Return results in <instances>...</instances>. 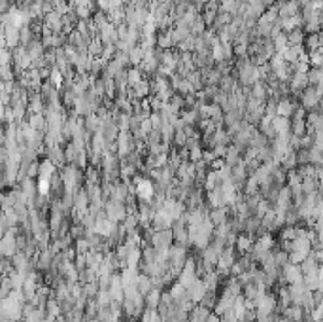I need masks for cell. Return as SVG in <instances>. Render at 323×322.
<instances>
[{
	"instance_id": "8d00e7d4",
	"label": "cell",
	"mask_w": 323,
	"mask_h": 322,
	"mask_svg": "<svg viewBox=\"0 0 323 322\" xmlns=\"http://www.w3.org/2000/svg\"><path fill=\"white\" fill-rule=\"evenodd\" d=\"M202 158H204L202 146H195L189 150V161H191V163H198V161H202Z\"/></svg>"
},
{
	"instance_id": "7a4b0ae2",
	"label": "cell",
	"mask_w": 323,
	"mask_h": 322,
	"mask_svg": "<svg viewBox=\"0 0 323 322\" xmlns=\"http://www.w3.org/2000/svg\"><path fill=\"white\" fill-rule=\"evenodd\" d=\"M104 212H106V218H110L112 222L119 224L127 218V205L125 203H119V201H113V199H108L104 203Z\"/></svg>"
},
{
	"instance_id": "f1b7e54d",
	"label": "cell",
	"mask_w": 323,
	"mask_h": 322,
	"mask_svg": "<svg viewBox=\"0 0 323 322\" xmlns=\"http://www.w3.org/2000/svg\"><path fill=\"white\" fill-rule=\"evenodd\" d=\"M274 42V47H276V53H283L287 47H289V42H287V32H281L276 38H272Z\"/></svg>"
},
{
	"instance_id": "8fae6325",
	"label": "cell",
	"mask_w": 323,
	"mask_h": 322,
	"mask_svg": "<svg viewBox=\"0 0 323 322\" xmlns=\"http://www.w3.org/2000/svg\"><path fill=\"white\" fill-rule=\"evenodd\" d=\"M250 97L252 99H257L261 103H267L268 101V88H267V82H257L253 84L250 88Z\"/></svg>"
},
{
	"instance_id": "44dd1931",
	"label": "cell",
	"mask_w": 323,
	"mask_h": 322,
	"mask_svg": "<svg viewBox=\"0 0 323 322\" xmlns=\"http://www.w3.org/2000/svg\"><path fill=\"white\" fill-rule=\"evenodd\" d=\"M308 84L316 88H323V67H312L308 70Z\"/></svg>"
},
{
	"instance_id": "ffe728a7",
	"label": "cell",
	"mask_w": 323,
	"mask_h": 322,
	"mask_svg": "<svg viewBox=\"0 0 323 322\" xmlns=\"http://www.w3.org/2000/svg\"><path fill=\"white\" fill-rule=\"evenodd\" d=\"M280 165L285 169V171H287V173H289V171H293V169H297V167H299V163H297V150L291 148V150H289V152L281 158Z\"/></svg>"
},
{
	"instance_id": "d590c367",
	"label": "cell",
	"mask_w": 323,
	"mask_h": 322,
	"mask_svg": "<svg viewBox=\"0 0 323 322\" xmlns=\"http://www.w3.org/2000/svg\"><path fill=\"white\" fill-rule=\"evenodd\" d=\"M115 53H117V46L104 44V49H102V55H100V57L104 59V61H112V59L115 57Z\"/></svg>"
},
{
	"instance_id": "2e32d148",
	"label": "cell",
	"mask_w": 323,
	"mask_h": 322,
	"mask_svg": "<svg viewBox=\"0 0 323 322\" xmlns=\"http://www.w3.org/2000/svg\"><path fill=\"white\" fill-rule=\"evenodd\" d=\"M57 167L55 163L51 160H42L40 161V175H38V178H53V176L57 175Z\"/></svg>"
},
{
	"instance_id": "52a82bcc",
	"label": "cell",
	"mask_w": 323,
	"mask_h": 322,
	"mask_svg": "<svg viewBox=\"0 0 323 322\" xmlns=\"http://www.w3.org/2000/svg\"><path fill=\"white\" fill-rule=\"evenodd\" d=\"M229 216H231V208L229 205L225 207H215V208H210V214H208V218L214 226H221V224H227L229 222Z\"/></svg>"
},
{
	"instance_id": "ac0fdd59",
	"label": "cell",
	"mask_w": 323,
	"mask_h": 322,
	"mask_svg": "<svg viewBox=\"0 0 323 322\" xmlns=\"http://www.w3.org/2000/svg\"><path fill=\"white\" fill-rule=\"evenodd\" d=\"M180 116H182L185 125H193V127H197L198 121L202 119L200 114H198V108H187V110H183Z\"/></svg>"
},
{
	"instance_id": "ba28073f",
	"label": "cell",
	"mask_w": 323,
	"mask_h": 322,
	"mask_svg": "<svg viewBox=\"0 0 323 322\" xmlns=\"http://www.w3.org/2000/svg\"><path fill=\"white\" fill-rule=\"evenodd\" d=\"M187 292H189V298H191V301H193V303H200V301H202V298H204L206 292H208V288H206V284H204V280H202V278H197V280L193 282V286H191V288H187Z\"/></svg>"
},
{
	"instance_id": "4316f807",
	"label": "cell",
	"mask_w": 323,
	"mask_h": 322,
	"mask_svg": "<svg viewBox=\"0 0 323 322\" xmlns=\"http://www.w3.org/2000/svg\"><path fill=\"white\" fill-rule=\"evenodd\" d=\"M129 57H130V65H132V67H140L144 57H146V51L142 49L140 46H136V47H132V49L129 51Z\"/></svg>"
},
{
	"instance_id": "8992f818",
	"label": "cell",
	"mask_w": 323,
	"mask_h": 322,
	"mask_svg": "<svg viewBox=\"0 0 323 322\" xmlns=\"http://www.w3.org/2000/svg\"><path fill=\"white\" fill-rule=\"evenodd\" d=\"M253 245H255V237L253 235L240 233L237 237V243H235V250H237V254L244 256V254H250L252 252Z\"/></svg>"
},
{
	"instance_id": "cb8c5ba5",
	"label": "cell",
	"mask_w": 323,
	"mask_h": 322,
	"mask_svg": "<svg viewBox=\"0 0 323 322\" xmlns=\"http://www.w3.org/2000/svg\"><path fill=\"white\" fill-rule=\"evenodd\" d=\"M161 296H163V290L153 288L151 292L146 296V307L148 309H159V305H161Z\"/></svg>"
},
{
	"instance_id": "9a60e30c",
	"label": "cell",
	"mask_w": 323,
	"mask_h": 322,
	"mask_svg": "<svg viewBox=\"0 0 323 322\" xmlns=\"http://www.w3.org/2000/svg\"><path fill=\"white\" fill-rule=\"evenodd\" d=\"M268 144H270V138H268V137H265L263 133H261L259 129H257V127H255V131L252 133V138H250V144H248V146L261 150V148H267Z\"/></svg>"
},
{
	"instance_id": "7c38bea8",
	"label": "cell",
	"mask_w": 323,
	"mask_h": 322,
	"mask_svg": "<svg viewBox=\"0 0 323 322\" xmlns=\"http://www.w3.org/2000/svg\"><path fill=\"white\" fill-rule=\"evenodd\" d=\"M47 160L53 161L57 167H65V163H66L65 150L61 146H47Z\"/></svg>"
},
{
	"instance_id": "836d02e7",
	"label": "cell",
	"mask_w": 323,
	"mask_h": 322,
	"mask_svg": "<svg viewBox=\"0 0 323 322\" xmlns=\"http://www.w3.org/2000/svg\"><path fill=\"white\" fill-rule=\"evenodd\" d=\"M187 140H189V137H187V133H185V129H182V131H176V133H174V146H176V148H185V144H187Z\"/></svg>"
},
{
	"instance_id": "277c9868",
	"label": "cell",
	"mask_w": 323,
	"mask_h": 322,
	"mask_svg": "<svg viewBox=\"0 0 323 322\" xmlns=\"http://www.w3.org/2000/svg\"><path fill=\"white\" fill-rule=\"evenodd\" d=\"M276 8H278L280 19H287V17H293V15L301 14V6H299L297 0H278L276 2Z\"/></svg>"
},
{
	"instance_id": "d6986e66",
	"label": "cell",
	"mask_w": 323,
	"mask_h": 322,
	"mask_svg": "<svg viewBox=\"0 0 323 322\" xmlns=\"http://www.w3.org/2000/svg\"><path fill=\"white\" fill-rule=\"evenodd\" d=\"M174 38H172V30L169 32H159V36H157V47L159 49H163V51H167V49H172L174 47Z\"/></svg>"
},
{
	"instance_id": "7402d4cb",
	"label": "cell",
	"mask_w": 323,
	"mask_h": 322,
	"mask_svg": "<svg viewBox=\"0 0 323 322\" xmlns=\"http://www.w3.org/2000/svg\"><path fill=\"white\" fill-rule=\"evenodd\" d=\"M136 284H138V292L144 294V296H148V294L153 290V280H151L150 275H146V273H140V275H138Z\"/></svg>"
},
{
	"instance_id": "f546056e",
	"label": "cell",
	"mask_w": 323,
	"mask_h": 322,
	"mask_svg": "<svg viewBox=\"0 0 323 322\" xmlns=\"http://www.w3.org/2000/svg\"><path fill=\"white\" fill-rule=\"evenodd\" d=\"M99 292H100L99 280H93V282H87V284H84V294L89 298V299H95V298L99 296Z\"/></svg>"
},
{
	"instance_id": "9c48e42d",
	"label": "cell",
	"mask_w": 323,
	"mask_h": 322,
	"mask_svg": "<svg viewBox=\"0 0 323 322\" xmlns=\"http://www.w3.org/2000/svg\"><path fill=\"white\" fill-rule=\"evenodd\" d=\"M43 23L53 30L55 34H61L63 32V15L59 12H51V14L43 15Z\"/></svg>"
},
{
	"instance_id": "d6a6232c",
	"label": "cell",
	"mask_w": 323,
	"mask_h": 322,
	"mask_svg": "<svg viewBox=\"0 0 323 322\" xmlns=\"http://www.w3.org/2000/svg\"><path fill=\"white\" fill-rule=\"evenodd\" d=\"M310 165H314L316 169L323 167V152H320L316 146L310 148Z\"/></svg>"
},
{
	"instance_id": "f35d334b",
	"label": "cell",
	"mask_w": 323,
	"mask_h": 322,
	"mask_svg": "<svg viewBox=\"0 0 323 322\" xmlns=\"http://www.w3.org/2000/svg\"><path fill=\"white\" fill-rule=\"evenodd\" d=\"M97 6H99V10L102 12H110V0H97Z\"/></svg>"
},
{
	"instance_id": "5b68a950",
	"label": "cell",
	"mask_w": 323,
	"mask_h": 322,
	"mask_svg": "<svg viewBox=\"0 0 323 322\" xmlns=\"http://www.w3.org/2000/svg\"><path fill=\"white\" fill-rule=\"evenodd\" d=\"M301 106V101L295 99V97H283L278 101V116H285V117H291L295 114V110Z\"/></svg>"
},
{
	"instance_id": "603a6c76",
	"label": "cell",
	"mask_w": 323,
	"mask_h": 322,
	"mask_svg": "<svg viewBox=\"0 0 323 322\" xmlns=\"http://www.w3.org/2000/svg\"><path fill=\"white\" fill-rule=\"evenodd\" d=\"M127 80H129V86H130V88L138 86L142 80H144V72H142L140 67H132V69H127Z\"/></svg>"
},
{
	"instance_id": "83f0119b",
	"label": "cell",
	"mask_w": 323,
	"mask_h": 322,
	"mask_svg": "<svg viewBox=\"0 0 323 322\" xmlns=\"http://www.w3.org/2000/svg\"><path fill=\"white\" fill-rule=\"evenodd\" d=\"M189 29H191V34H195V36H202L204 32H206V23H204V19H202V15H198L197 19L189 25Z\"/></svg>"
},
{
	"instance_id": "3957f363",
	"label": "cell",
	"mask_w": 323,
	"mask_h": 322,
	"mask_svg": "<svg viewBox=\"0 0 323 322\" xmlns=\"http://www.w3.org/2000/svg\"><path fill=\"white\" fill-rule=\"evenodd\" d=\"M151 245L157 250H169L174 245V233L172 230H161V231H153L151 237Z\"/></svg>"
},
{
	"instance_id": "1f68e13d",
	"label": "cell",
	"mask_w": 323,
	"mask_h": 322,
	"mask_svg": "<svg viewBox=\"0 0 323 322\" xmlns=\"http://www.w3.org/2000/svg\"><path fill=\"white\" fill-rule=\"evenodd\" d=\"M95 299H97V303H99L100 307H110L113 301V296L110 290H100L99 296H97Z\"/></svg>"
},
{
	"instance_id": "4dcf8cb0",
	"label": "cell",
	"mask_w": 323,
	"mask_h": 322,
	"mask_svg": "<svg viewBox=\"0 0 323 322\" xmlns=\"http://www.w3.org/2000/svg\"><path fill=\"white\" fill-rule=\"evenodd\" d=\"M102 49H104V42L100 40L99 36H95V38L89 42V55H93V57L102 55Z\"/></svg>"
},
{
	"instance_id": "6da1fadb",
	"label": "cell",
	"mask_w": 323,
	"mask_h": 322,
	"mask_svg": "<svg viewBox=\"0 0 323 322\" xmlns=\"http://www.w3.org/2000/svg\"><path fill=\"white\" fill-rule=\"evenodd\" d=\"M323 103V88H316V86H308L301 95V106L308 112H314L320 108Z\"/></svg>"
},
{
	"instance_id": "d4e9b609",
	"label": "cell",
	"mask_w": 323,
	"mask_h": 322,
	"mask_svg": "<svg viewBox=\"0 0 323 322\" xmlns=\"http://www.w3.org/2000/svg\"><path fill=\"white\" fill-rule=\"evenodd\" d=\"M242 191L246 193V197H248V195H255V193H259V191H261V184L257 182V178H255V176L250 175L248 176V180L244 182V188H242Z\"/></svg>"
},
{
	"instance_id": "5bb4252c",
	"label": "cell",
	"mask_w": 323,
	"mask_h": 322,
	"mask_svg": "<svg viewBox=\"0 0 323 322\" xmlns=\"http://www.w3.org/2000/svg\"><path fill=\"white\" fill-rule=\"evenodd\" d=\"M231 140H233V138H231L229 131L223 129V127H219V129H215V133H214V138H212L210 148H214V146H229V142H231Z\"/></svg>"
},
{
	"instance_id": "484cf974",
	"label": "cell",
	"mask_w": 323,
	"mask_h": 322,
	"mask_svg": "<svg viewBox=\"0 0 323 322\" xmlns=\"http://www.w3.org/2000/svg\"><path fill=\"white\" fill-rule=\"evenodd\" d=\"M19 34H21V46H28L32 40H36V38H34V29H32L30 23H28V25H23V27L19 29Z\"/></svg>"
},
{
	"instance_id": "4fadbf2b",
	"label": "cell",
	"mask_w": 323,
	"mask_h": 322,
	"mask_svg": "<svg viewBox=\"0 0 323 322\" xmlns=\"http://www.w3.org/2000/svg\"><path fill=\"white\" fill-rule=\"evenodd\" d=\"M306 30L304 29H295L291 32H287V42H289V47H297V46H304L306 42Z\"/></svg>"
},
{
	"instance_id": "74e56055",
	"label": "cell",
	"mask_w": 323,
	"mask_h": 322,
	"mask_svg": "<svg viewBox=\"0 0 323 322\" xmlns=\"http://www.w3.org/2000/svg\"><path fill=\"white\" fill-rule=\"evenodd\" d=\"M140 129L146 135H150V133L153 131V123H151V119L150 117H146V119H142V123H140Z\"/></svg>"
},
{
	"instance_id": "e0dca14e",
	"label": "cell",
	"mask_w": 323,
	"mask_h": 322,
	"mask_svg": "<svg viewBox=\"0 0 323 322\" xmlns=\"http://www.w3.org/2000/svg\"><path fill=\"white\" fill-rule=\"evenodd\" d=\"M272 127H274L276 135H280V133H291V117L276 116L272 119Z\"/></svg>"
},
{
	"instance_id": "e575fe53",
	"label": "cell",
	"mask_w": 323,
	"mask_h": 322,
	"mask_svg": "<svg viewBox=\"0 0 323 322\" xmlns=\"http://www.w3.org/2000/svg\"><path fill=\"white\" fill-rule=\"evenodd\" d=\"M310 67H323V47L310 51Z\"/></svg>"
},
{
	"instance_id": "30bf717a",
	"label": "cell",
	"mask_w": 323,
	"mask_h": 322,
	"mask_svg": "<svg viewBox=\"0 0 323 322\" xmlns=\"http://www.w3.org/2000/svg\"><path fill=\"white\" fill-rule=\"evenodd\" d=\"M210 315H212V309L197 303L195 307L189 311V322H206Z\"/></svg>"
}]
</instances>
